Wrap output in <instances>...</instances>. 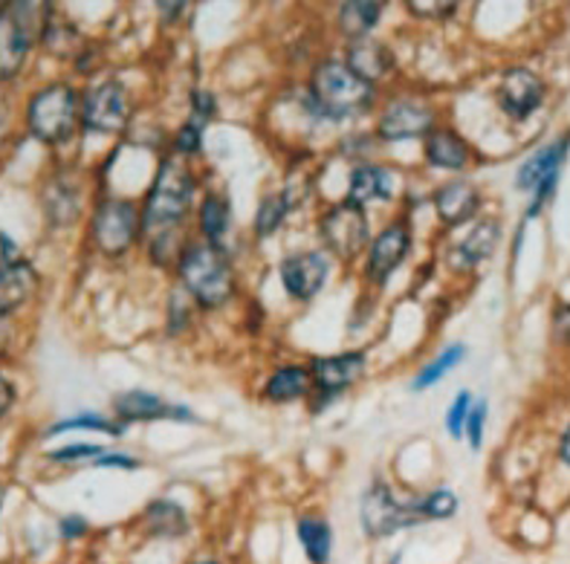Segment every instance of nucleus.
<instances>
[{
  "instance_id": "1",
  "label": "nucleus",
  "mask_w": 570,
  "mask_h": 564,
  "mask_svg": "<svg viewBox=\"0 0 570 564\" xmlns=\"http://www.w3.org/2000/svg\"><path fill=\"white\" fill-rule=\"evenodd\" d=\"M191 197H195V177L186 168V162L177 157L163 159V166L157 168V177L151 182V191L145 197L142 231L166 235L174 226L183 224V217L191 209Z\"/></svg>"
},
{
  "instance_id": "2",
  "label": "nucleus",
  "mask_w": 570,
  "mask_h": 564,
  "mask_svg": "<svg viewBox=\"0 0 570 564\" xmlns=\"http://www.w3.org/2000/svg\"><path fill=\"white\" fill-rule=\"evenodd\" d=\"M177 273H180L188 296L206 310L226 304L235 293V273H232L229 258L220 246L209 244V240L186 246V253L177 260Z\"/></svg>"
},
{
  "instance_id": "3",
  "label": "nucleus",
  "mask_w": 570,
  "mask_h": 564,
  "mask_svg": "<svg viewBox=\"0 0 570 564\" xmlns=\"http://www.w3.org/2000/svg\"><path fill=\"white\" fill-rule=\"evenodd\" d=\"M313 101L327 119L360 116L374 105V85L362 81L345 61L327 58L313 70Z\"/></svg>"
},
{
  "instance_id": "4",
  "label": "nucleus",
  "mask_w": 570,
  "mask_h": 564,
  "mask_svg": "<svg viewBox=\"0 0 570 564\" xmlns=\"http://www.w3.org/2000/svg\"><path fill=\"white\" fill-rule=\"evenodd\" d=\"M81 119L79 93L70 85H56L38 90L29 99L27 125L32 137L43 145H61L76 133V125Z\"/></svg>"
},
{
  "instance_id": "5",
  "label": "nucleus",
  "mask_w": 570,
  "mask_h": 564,
  "mask_svg": "<svg viewBox=\"0 0 570 564\" xmlns=\"http://www.w3.org/2000/svg\"><path fill=\"white\" fill-rule=\"evenodd\" d=\"M360 518L365 535H371V538H385V535H394L397 530L420 524L423 521V509H420V501L417 504H403V501H397L389 486L376 481L362 495Z\"/></svg>"
},
{
  "instance_id": "6",
  "label": "nucleus",
  "mask_w": 570,
  "mask_h": 564,
  "mask_svg": "<svg viewBox=\"0 0 570 564\" xmlns=\"http://www.w3.org/2000/svg\"><path fill=\"white\" fill-rule=\"evenodd\" d=\"M318 235H322V240H325V246L333 255H340L342 260H351L368 246V215H365L362 206L342 200L322 215V220H318Z\"/></svg>"
},
{
  "instance_id": "7",
  "label": "nucleus",
  "mask_w": 570,
  "mask_h": 564,
  "mask_svg": "<svg viewBox=\"0 0 570 564\" xmlns=\"http://www.w3.org/2000/svg\"><path fill=\"white\" fill-rule=\"evenodd\" d=\"M142 235V211L130 200H105L94 215V240L99 253L119 258Z\"/></svg>"
},
{
  "instance_id": "8",
  "label": "nucleus",
  "mask_w": 570,
  "mask_h": 564,
  "mask_svg": "<svg viewBox=\"0 0 570 564\" xmlns=\"http://www.w3.org/2000/svg\"><path fill=\"white\" fill-rule=\"evenodd\" d=\"M568 145H570V133L568 137L557 139V142L544 145L542 151H535L533 157L519 168L515 186H519L521 191H533V206L528 209V217L539 215L544 202L550 200V195L557 191L559 171H562V162L564 157H568Z\"/></svg>"
},
{
  "instance_id": "9",
  "label": "nucleus",
  "mask_w": 570,
  "mask_h": 564,
  "mask_svg": "<svg viewBox=\"0 0 570 564\" xmlns=\"http://www.w3.org/2000/svg\"><path fill=\"white\" fill-rule=\"evenodd\" d=\"M130 119V96L122 81H101L81 101V122L96 133H119Z\"/></svg>"
},
{
  "instance_id": "10",
  "label": "nucleus",
  "mask_w": 570,
  "mask_h": 564,
  "mask_svg": "<svg viewBox=\"0 0 570 564\" xmlns=\"http://www.w3.org/2000/svg\"><path fill=\"white\" fill-rule=\"evenodd\" d=\"M32 36L36 32L29 27V14H23V3L0 9V81L14 79L21 72Z\"/></svg>"
},
{
  "instance_id": "11",
  "label": "nucleus",
  "mask_w": 570,
  "mask_h": 564,
  "mask_svg": "<svg viewBox=\"0 0 570 564\" xmlns=\"http://www.w3.org/2000/svg\"><path fill=\"white\" fill-rule=\"evenodd\" d=\"M434 130V113L417 101H394L380 116L376 133L385 142H405V139L429 137Z\"/></svg>"
},
{
  "instance_id": "12",
  "label": "nucleus",
  "mask_w": 570,
  "mask_h": 564,
  "mask_svg": "<svg viewBox=\"0 0 570 564\" xmlns=\"http://www.w3.org/2000/svg\"><path fill=\"white\" fill-rule=\"evenodd\" d=\"M331 275V264L322 253L289 255L282 264V284L296 301H311L322 293Z\"/></svg>"
},
{
  "instance_id": "13",
  "label": "nucleus",
  "mask_w": 570,
  "mask_h": 564,
  "mask_svg": "<svg viewBox=\"0 0 570 564\" xmlns=\"http://www.w3.org/2000/svg\"><path fill=\"white\" fill-rule=\"evenodd\" d=\"M412 249V231L405 224H391L385 226L380 235L371 244V255H368V278L374 284H385L391 275L397 273L400 264L405 260Z\"/></svg>"
},
{
  "instance_id": "14",
  "label": "nucleus",
  "mask_w": 570,
  "mask_h": 564,
  "mask_svg": "<svg viewBox=\"0 0 570 564\" xmlns=\"http://www.w3.org/2000/svg\"><path fill=\"white\" fill-rule=\"evenodd\" d=\"M544 99V81L535 76L528 67H515V70H507L504 79L499 87V101L504 113H510L513 119H528L530 113L539 110Z\"/></svg>"
},
{
  "instance_id": "15",
  "label": "nucleus",
  "mask_w": 570,
  "mask_h": 564,
  "mask_svg": "<svg viewBox=\"0 0 570 564\" xmlns=\"http://www.w3.org/2000/svg\"><path fill=\"white\" fill-rule=\"evenodd\" d=\"M365 354L360 350H351V354L340 356H325V359L313 362V383H316L318 390H325L327 397H336L345 388L356 385L365 374Z\"/></svg>"
},
{
  "instance_id": "16",
  "label": "nucleus",
  "mask_w": 570,
  "mask_h": 564,
  "mask_svg": "<svg viewBox=\"0 0 570 564\" xmlns=\"http://www.w3.org/2000/svg\"><path fill=\"white\" fill-rule=\"evenodd\" d=\"M114 412L125 423H145V419H195L186 405H168L148 390H128L114 399Z\"/></svg>"
},
{
  "instance_id": "17",
  "label": "nucleus",
  "mask_w": 570,
  "mask_h": 564,
  "mask_svg": "<svg viewBox=\"0 0 570 564\" xmlns=\"http://www.w3.org/2000/svg\"><path fill=\"white\" fill-rule=\"evenodd\" d=\"M481 206V195L478 188L466 180H452L446 186L438 188L434 195V209L446 226H461L466 220H472Z\"/></svg>"
},
{
  "instance_id": "18",
  "label": "nucleus",
  "mask_w": 570,
  "mask_h": 564,
  "mask_svg": "<svg viewBox=\"0 0 570 564\" xmlns=\"http://www.w3.org/2000/svg\"><path fill=\"white\" fill-rule=\"evenodd\" d=\"M345 65L351 67L362 81L374 85V81L385 79V76L394 70V52H391L385 43L376 41V38H362V41L351 43Z\"/></svg>"
},
{
  "instance_id": "19",
  "label": "nucleus",
  "mask_w": 570,
  "mask_h": 564,
  "mask_svg": "<svg viewBox=\"0 0 570 564\" xmlns=\"http://www.w3.org/2000/svg\"><path fill=\"white\" fill-rule=\"evenodd\" d=\"M394 195V174L383 166H371V162H362L351 171V186H347V202L362 206L371 200H391Z\"/></svg>"
},
{
  "instance_id": "20",
  "label": "nucleus",
  "mask_w": 570,
  "mask_h": 564,
  "mask_svg": "<svg viewBox=\"0 0 570 564\" xmlns=\"http://www.w3.org/2000/svg\"><path fill=\"white\" fill-rule=\"evenodd\" d=\"M38 273L23 260H14L7 273L0 275V316H12L21 310L29 298L36 296Z\"/></svg>"
},
{
  "instance_id": "21",
  "label": "nucleus",
  "mask_w": 570,
  "mask_h": 564,
  "mask_svg": "<svg viewBox=\"0 0 570 564\" xmlns=\"http://www.w3.org/2000/svg\"><path fill=\"white\" fill-rule=\"evenodd\" d=\"M426 159L429 166L443 168V171H461L470 162V145L452 130L434 128L426 137Z\"/></svg>"
},
{
  "instance_id": "22",
  "label": "nucleus",
  "mask_w": 570,
  "mask_h": 564,
  "mask_svg": "<svg viewBox=\"0 0 570 564\" xmlns=\"http://www.w3.org/2000/svg\"><path fill=\"white\" fill-rule=\"evenodd\" d=\"M145 527L148 533L159 535V538H177L188 530V515L180 504H174L168 498H157L145 506Z\"/></svg>"
},
{
  "instance_id": "23",
  "label": "nucleus",
  "mask_w": 570,
  "mask_h": 564,
  "mask_svg": "<svg viewBox=\"0 0 570 564\" xmlns=\"http://www.w3.org/2000/svg\"><path fill=\"white\" fill-rule=\"evenodd\" d=\"M313 388V374L298 365H287L278 368L267 379V399L273 403H293V399H304Z\"/></svg>"
},
{
  "instance_id": "24",
  "label": "nucleus",
  "mask_w": 570,
  "mask_h": 564,
  "mask_svg": "<svg viewBox=\"0 0 570 564\" xmlns=\"http://www.w3.org/2000/svg\"><path fill=\"white\" fill-rule=\"evenodd\" d=\"M499 240H501V226L495 224V220L478 224L475 229H472L470 235L458 244V260H461V267H475V264H481V260L492 258Z\"/></svg>"
},
{
  "instance_id": "25",
  "label": "nucleus",
  "mask_w": 570,
  "mask_h": 564,
  "mask_svg": "<svg viewBox=\"0 0 570 564\" xmlns=\"http://www.w3.org/2000/svg\"><path fill=\"white\" fill-rule=\"evenodd\" d=\"M298 542H302L304 553L313 564H327L331 562V547H333V533L327 527L325 518H298L296 524Z\"/></svg>"
},
{
  "instance_id": "26",
  "label": "nucleus",
  "mask_w": 570,
  "mask_h": 564,
  "mask_svg": "<svg viewBox=\"0 0 570 564\" xmlns=\"http://www.w3.org/2000/svg\"><path fill=\"white\" fill-rule=\"evenodd\" d=\"M380 3H365V0H354V3H342L340 7V29L351 41H362L368 38L371 29L380 23Z\"/></svg>"
},
{
  "instance_id": "27",
  "label": "nucleus",
  "mask_w": 570,
  "mask_h": 564,
  "mask_svg": "<svg viewBox=\"0 0 570 564\" xmlns=\"http://www.w3.org/2000/svg\"><path fill=\"white\" fill-rule=\"evenodd\" d=\"M229 226H232L229 202L217 195L206 197L200 206V231L206 235V240L220 246V238H224L226 231H229Z\"/></svg>"
},
{
  "instance_id": "28",
  "label": "nucleus",
  "mask_w": 570,
  "mask_h": 564,
  "mask_svg": "<svg viewBox=\"0 0 570 564\" xmlns=\"http://www.w3.org/2000/svg\"><path fill=\"white\" fill-rule=\"evenodd\" d=\"M463 354H466V347H463V345L446 347V350H443V354L438 356V359L429 362L426 368H423L417 376H414L412 388L414 390H426V388H432V385L441 383V379L449 374V370L458 368V362L463 359Z\"/></svg>"
},
{
  "instance_id": "29",
  "label": "nucleus",
  "mask_w": 570,
  "mask_h": 564,
  "mask_svg": "<svg viewBox=\"0 0 570 564\" xmlns=\"http://www.w3.org/2000/svg\"><path fill=\"white\" fill-rule=\"evenodd\" d=\"M287 211L289 202L284 195L264 197L258 206V217H255V231H258V238H269V235H275V231L282 229Z\"/></svg>"
},
{
  "instance_id": "30",
  "label": "nucleus",
  "mask_w": 570,
  "mask_h": 564,
  "mask_svg": "<svg viewBox=\"0 0 570 564\" xmlns=\"http://www.w3.org/2000/svg\"><path fill=\"white\" fill-rule=\"evenodd\" d=\"M76 428H85V432H101V434H110V437H119L122 434V426L114 423L108 417H99V414H81V417H72V419H61L58 426L50 428V437L52 434H65V432H76Z\"/></svg>"
},
{
  "instance_id": "31",
  "label": "nucleus",
  "mask_w": 570,
  "mask_h": 564,
  "mask_svg": "<svg viewBox=\"0 0 570 564\" xmlns=\"http://www.w3.org/2000/svg\"><path fill=\"white\" fill-rule=\"evenodd\" d=\"M423 518H452L458 513V495L452 489H438L420 501Z\"/></svg>"
},
{
  "instance_id": "32",
  "label": "nucleus",
  "mask_w": 570,
  "mask_h": 564,
  "mask_svg": "<svg viewBox=\"0 0 570 564\" xmlns=\"http://www.w3.org/2000/svg\"><path fill=\"white\" fill-rule=\"evenodd\" d=\"M70 202L72 209H79V191L76 188H70L67 182H56V186H50V191H47V211H56V206H61V215H58L56 224L58 226H70V220H67V211L65 206Z\"/></svg>"
},
{
  "instance_id": "33",
  "label": "nucleus",
  "mask_w": 570,
  "mask_h": 564,
  "mask_svg": "<svg viewBox=\"0 0 570 564\" xmlns=\"http://www.w3.org/2000/svg\"><path fill=\"white\" fill-rule=\"evenodd\" d=\"M470 412H472L470 390H461L446 414V428H449V434L455 437V441H461L463 432H466V419H470Z\"/></svg>"
},
{
  "instance_id": "34",
  "label": "nucleus",
  "mask_w": 570,
  "mask_h": 564,
  "mask_svg": "<svg viewBox=\"0 0 570 564\" xmlns=\"http://www.w3.org/2000/svg\"><path fill=\"white\" fill-rule=\"evenodd\" d=\"M105 455V448L101 446H90V443H76V446H65L52 452V461L58 463H76V461H99Z\"/></svg>"
},
{
  "instance_id": "35",
  "label": "nucleus",
  "mask_w": 570,
  "mask_h": 564,
  "mask_svg": "<svg viewBox=\"0 0 570 564\" xmlns=\"http://www.w3.org/2000/svg\"><path fill=\"white\" fill-rule=\"evenodd\" d=\"M484 426H487V403L481 399V403H472V412H470V419H466V437H470V446L472 448H481V443H484Z\"/></svg>"
},
{
  "instance_id": "36",
  "label": "nucleus",
  "mask_w": 570,
  "mask_h": 564,
  "mask_svg": "<svg viewBox=\"0 0 570 564\" xmlns=\"http://www.w3.org/2000/svg\"><path fill=\"white\" fill-rule=\"evenodd\" d=\"M458 3H432V0H412L409 12L417 18H432V21H443L449 14H455Z\"/></svg>"
},
{
  "instance_id": "37",
  "label": "nucleus",
  "mask_w": 570,
  "mask_h": 564,
  "mask_svg": "<svg viewBox=\"0 0 570 564\" xmlns=\"http://www.w3.org/2000/svg\"><path fill=\"white\" fill-rule=\"evenodd\" d=\"M200 128L203 125H197L195 119L191 122L183 125L180 130H177V154H186V157H191V154L200 151Z\"/></svg>"
},
{
  "instance_id": "38",
  "label": "nucleus",
  "mask_w": 570,
  "mask_h": 564,
  "mask_svg": "<svg viewBox=\"0 0 570 564\" xmlns=\"http://www.w3.org/2000/svg\"><path fill=\"white\" fill-rule=\"evenodd\" d=\"M212 116H215V96L197 90V93L191 96V119H195L197 125H206Z\"/></svg>"
},
{
  "instance_id": "39",
  "label": "nucleus",
  "mask_w": 570,
  "mask_h": 564,
  "mask_svg": "<svg viewBox=\"0 0 570 564\" xmlns=\"http://www.w3.org/2000/svg\"><path fill=\"white\" fill-rule=\"evenodd\" d=\"M553 330H557L559 339L570 345V304H562L557 310V316H553Z\"/></svg>"
},
{
  "instance_id": "40",
  "label": "nucleus",
  "mask_w": 570,
  "mask_h": 564,
  "mask_svg": "<svg viewBox=\"0 0 570 564\" xmlns=\"http://www.w3.org/2000/svg\"><path fill=\"white\" fill-rule=\"evenodd\" d=\"M87 533V521L81 515H70V518L61 521V535L65 538H79V535Z\"/></svg>"
},
{
  "instance_id": "41",
  "label": "nucleus",
  "mask_w": 570,
  "mask_h": 564,
  "mask_svg": "<svg viewBox=\"0 0 570 564\" xmlns=\"http://www.w3.org/2000/svg\"><path fill=\"white\" fill-rule=\"evenodd\" d=\"M12 264H14V244L7 238V235H0V275L7 273Z\"/></svg>"
},
{
  "instance_id": "42",
  "label": "nucleus",
  "mask_w": 570,
  "mask_h": 564,
  "mask_svg": "<svg viewBox=\"0 0 570 564\" xmlns=\"http://www.w3.org/2000/svg\"><path fill=\"white\" fill-rule=\"evenodd\" d=\"M12 403H14L12 383H9L7 376H0V417H3V414H7L9 408H12Z\"/></svg>"
},
{
  "instance_id": "43",
  "label": "nucleus",
  "mask_w": 570,
  "mask_h": 564,
  "mask_svg": "<svg viewBox=\"0 0 570 564\" xmlns=\"http://www.w3.org/2000/svg\"><path fill=\"white\" fill-rule=\"evenodd\" d=\"M96 463H99V466H122V469H137L139 466V463L128 455H101Z\"/></svg>"
},
{
  "instance_id": "44",
  "label": "nucleus",
  "mask_w": 570,
  "mask_h": 564,
  "mask_svg": "<svg viewBox=\"0 0 570 564\" xmlns=\"http://www.w3.org/2000/svg\"><path fill=\"white\" fill-rule=\"evenodd\" d=\"M157 9L163 12V18L171 23V21H177V18H180V12H186V3H159Z\"/></svg>"
},
{
  "instance_id": "45",
  "label": "nucleus",
  "mask_w": 570,
  "mask_h": 564,
  "mask_svg": "<svg viewBox=\"0 0 570 564\" xmlns=\"http://www.w3.org/2000/svg\"><path fill=\"white\" fill-rule=\"evenodd\" d=\"M9 342H12V325H9V316H0V356L7 354Z\"/></svg>"
},
{
  "instance_id": "46",
  "label": "nucleus",
  "mask_w": 570,
  "mask_h": 564,
  "mask_svg": "<svg viewBox=\"0 0 570 564\" xmlns=\"http://www.w3.org/2000/svg\"><path fill=\"white\" fill-rule=\"evenodd\" d=\"M559 457H562V461L570 466V426H568V432L562 434V446H559Z\"/></svg>"
},
{
  "instance_id": "47",
  "label": "nucleus",
  "mask_w": 570,
  "mask_h": 564,
  "mask_svg": "<svg viewBox=\"0 0 570 564\" xmlns=\"http://www.w3.org/2000/svg\"><path fill=\"white\" fill-rule=\"evenodd\" d=\"M0 506H3V486H0Z\"/></svg>"
},
{
  "instance_id": "48",
  "label": "nucleus",
  "mask_w": 570,
  "mask_h": 564,
  "mask_svg": "<svg viewBox=\"0 0 570 564\" xmlns=\"http://www.w3.org/2000/svg\"><path fill=\"white\" fill-rule=\"evenodd\" d=\"M200 564H217V562H200Z\"/></svg>"
}]
</instances>
